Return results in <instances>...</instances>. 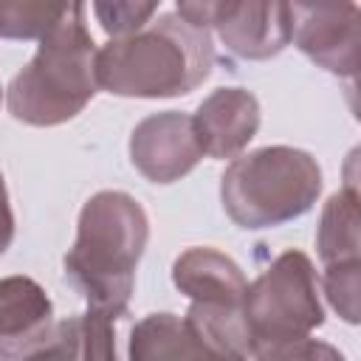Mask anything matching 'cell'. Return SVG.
Masks as SVG:
<instances>
[{
    "instance_id": "cell-14",
    "label": "cell",
    "mask_w": 361,
    "mask_h": 361,
    "mask_svg": "<svg viewBox=\"0 0 361 361\" xmlns=\"http://www.w3.org/2000/svg\"><path fill=\"white\" fill-rule=\"evenodd\" d=\"M316 248L324 265L358 262L361 234H358V189L355 180H347L344 189L333 192L322 209Z\"/></svg>"
},
{
    "instance_id": "cell-18",
    "label": "cell",
    "mask_w": 361,
    "mask_h": 361,
    "mask_svg": "<svg viewBox=\"0 0 361 361\" xmlns=\"http://www.w3.org/2000/svg\"><path fill=\"white\" fill-rule=\"evenodd\" d=\"M158 8H161L158 3H133V0L93 3V14H96L99 25L104 28V34H110V39H121V37L141 31L144 25L152 23Z\"/></svg>"
},
{
    "instance_id": "cell-4",
    "label": "cell",
    "mask_w": 361,
    "mask_h": 361,
    "mask_svg": "<svg viewBox=\"0 0 361 361\" xmlns=\"http://www.w3.org/2000/svg\"><path fill=\"white\" fill-rule=\"evenodd\" d=\"M322 192V166L296 147H262L234 158L220 178L226 214L248 231L290 223L313 209Z\"/></svg>"
},
{
    "instance_id": "cell-11",
    "label": "cell",
    "mask_w": 361,
    "mask_h": 361,
    "mask_svg": "<svg viewBox=\"0 0 361 361\" xmlns=\"http://www.w3.org/2000/svg\"><path fill=\"white\" fill-rule=\"evenodd\" d=\"M175 288L200 305H243L248 279L243 268L217 248L195 245L172 262Z\"/></svg>"
},
{
    "instance_id": "cell-20",
    "label": "cell",
    "mask_w": 361,
    "mask_h": 361,
    "mask_svg": "<svg viewBox=\"0 0 361 361\" xmlns=\"http://www.w3.org/2000/svg\"><path fill=\"white\" fill-rule=\"evenodd\" d=\"M20 361H79V319L54 324L48 338H42Z\"/></svg>"
},
{
    "instance_id": "cell-13",
    "label": "cell",
    "mask_w": 361,
    "mask_h": 361,
    "mask_svg": "<svg viewBox=\"0 0 361 361\" xmlns=\"http://www.w3.org/2000/svg\"><path fill=\"white\" fill-rule=\"evenodd\" d=\"M206 350L189 333L183 316L149 313L133 324L127 341V361H197Z\"/></svg>"
},
{
    "instance_id": "cell-7",
    "label": "cell",
    "mask_w": 361,
    "mask_h": 361,
    "mask_svg": "<svg viewBox=\"0 0 361 361\" xmlns=\"http://www.w3.org/2000/svg\"><path fill=\"white\" fill-rule=\"evenodd\" d=\"M358 20L355 3H293L290 39L327 73L353 79L358 71Z\"/></svg>"
},
{
    "instance_id": "cell-17",
    "label": "cell",
    "mask_w": 361,
    "mask_h": 361,
    "mask_svg": "<svg viewBox=\"0 0 361 361\" xmlns=\"http://www.w3.org/2000/svg\"><path fill=\"white\" fill-rule=\"evenodd\" d=\"M324 296L330 307L347 322L358 324V288H361V259L358 262H338L324 265Z\"/></svg>"
},
{
    "instance_id": "cell-6",
    "label": "cell",
    "mask_w": 361,
    "mask_h": 361,
    "mask_svg": "<svg viewBox=\"0 0 361 361\" xmlns=\"http://www.w3.org/2000/svg\"><path fill=\"white\" fill-rule=\"evenodd\" d=\"M175 11L209 34L243 59H271L290 42V3H234V0H203L178 3Z\"/></svg>"
},
{
    "instance_id": "cell-19",
    "label": "cell",
    "mask_w": 361,
    "mask_h": 361,
    "mask_svg": "<svg viewBox=\"0 0 361 361\" xmlns=\"http://www.w3.org/2000/svg\"><path fill=\"white\" fill-rule=\"evenodd\" d=\"M251 361H347L344 353L327 341L302 336L274 344H257Z\"/></svg>"
},
{
    "instance_id": "cell-12",
    "label": "cell",
    "mask_w": 361,
    "mask_h": 361,
    "mask_svg": "<svg viewBox=\"0 0 361 361\" xmlns=\"http://www.w3.org/2000/svg\"><path fill=\"white\" fill-rule=\"evenodd\" d=\"M197 344L226 361H251L254 336L248 330L243 305H200L192 302L183 316Z\"/></svg>"
},
{
    "instance_id": "cell-22",
    "label": "cell",
    "mask_w": 361,
    "mask_h": 361,
    "mask_svg": "<svg viewBox=\"0 0 361 361\" xmlns=\"http://www.w3.org/2000/svg\"><path fill=\"white\" fill-rule=\"evenodd\" d=\"M197 361H226V358H217V355H212V353H206V355H200Z\"/></svg>"
},
{
    "instance_id": "cell-1",
    "label": "cell",
    "mask_w": 361,
    "mask_h": 361,
    "mask_svg": "<svg viewBox=\"0 0 361 361\" xmlns=\"http://www.w3.org/2000/svg\"><path fill=\"white\" fill-rule=\"evenodd\" d=\"M212 65V34L169 11L141 31L102 45L96 51V85L127 99H172L200 87Z\"/></svg>"
},
{
    "instance_id": "cell-3",
    "label": "cell",
    "mask_w": 361,
    "mask_h": 361,
    "mask_svg": "<svg viewBox=\"0 0 361 361\" xmlns=\"http://www.w3.org/2000/svg\"><path fill=\"white\" fill-rule=\"evenodd\" d=\"M85 6L68 3L59 23L39 39L37 54L8 82V113L31 127L76 118L96 96V42L85 25Z\"/></svg>"
},
{
    "instance_id": "cell-15",
    "label": "cell",
    "mask_w": 361,
    "mask_h": 361,
    "mask_svg": "<svg viewBox=\"0 0 361 361\" xmlns=\"http://www.w3.org/2000/svg\"><path fill=\"white\" fill-rule=\"evenodd\" d=\"M127 310L87 307L79 316V361H127L118 350V327Z\"/></svg>"
},
{
    "instance_id": "cell-23",
    "label": "cell",
    "mask_w": 361,
    "mask_h": 361,
    "mask_svg": "<svg viewBox=\"0 0 361 361\" xmlns=\"http://www.w3.org/2000/svg\"><path fill=\"white\" fill-rule=\"evenodd\" d=\"M0 99H3V90H0Z\"/></svg>"
},
{
    "instance_id": "cell-21",
    "label": "cell",
    "mask_w": 361,
    "mask_h": 361,
    "mask_svg": "<svg viewBox=\"0 0 361 361\" xmlns=\"http://www.w3.org/2000/svg\"><path fill=\"white\" fill-rule=\"evenodd\" d=\"M11 240H14V212H11L6 178L0 172V257L6 254V248L11 245Z\"/></svg>"
},
{
    "instance_id": "cell-8",
    "label": "cell",
    "mask_w": 361,
    "mask_h": 361,
    "mask_svg": "<svg viewBox=\"0 0 361 361\" xmlns=\"http://www.w3.org/2000/svg\"><path fill=\"white\" fill-rule=\"evenodd\" d=\"M203 155L195 121L180 110L152 113L130 133V161L152 183L180 180L200 164Z\"/></svg>"
},
{
    "instance_id": "cell-10",
    "label": "cell",
    "mask_w": 361,
    "mask_h": 361,
    "mask_svg": "<svg viewBox=\"0 0 361 361\" xmlns=\"http://www.w3.org/2000/svg\"><path fill=\"white\" fill-rule=\"evenodd\" d=\"M192 121L209 158H234L259 130V102L245 87H217L197 104Z\"/></svg>"
},
{
    "instance_id": "cell-16",
    "label": "cell",
    "mask_w": 361,
    "mask_h": 361,
    "mask_svg": "<svg viewBox=\"0 0 361 361\" xmlns=\"http://www.w3.org/2000/svg\"><path fill=\"white\" fill-rule=\"evenodd\" d=\"M68 3L0 0V39H42L65 14Z\"/></svg>"
},
{
    "instance_id": "cell-2",
    "label": "cell",
    "mask_w": 361,
    "mask_h": 361,
    "mask_svg": "<svg viewBox=\"0 0 361 361\" xmlns=\"http://www.w3.org/2000/svg\"><path fill=\"white\" fill-rule=\"evenodd\" d=\"M147 240L149 217L133 195L104 189L85 200L76 240L65 254V276L87 307L127 310Z\"/></svg>"
},
{
    "instance_id": "cell-9",
    "label": "cell",
    "mask_w": 361,
    "mask_h": 361,
    "mask_svg": "<svg viewBox=\"0 0 361 361\" xmlns=\"http://www.w3.org/2000/svg\"><path fill=\"white\" fill-rule=\"evenodd\" d=\"M54 330V302L23 274L0 276V361H20Z\"/></svg>"
},
{
    "instance_id": "cell-5",
    "label": "cell",
    "mask_w": 361,
    "mask_h": 361,
    "mask_svg": "<svg viewBox=\"0 0 361 361\" xmlns=\"http://www.w3.org/2000/svg\"><path fill=\"white\" fill-rule=\"evenodd\" d=\"M243 313L257 344L310 336L324 324L319 274L305 251H282L254 282H248Z\"/></svg>"
}]
</instances>
